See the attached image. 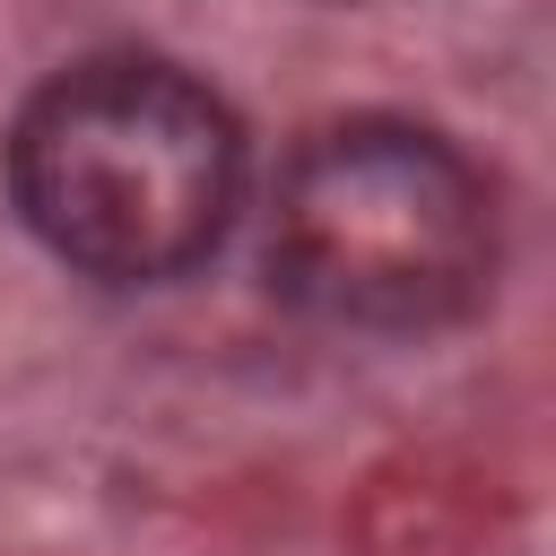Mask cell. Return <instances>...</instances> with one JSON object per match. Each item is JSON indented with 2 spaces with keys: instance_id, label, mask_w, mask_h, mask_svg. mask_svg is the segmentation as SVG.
Returning a JSON list of instances; mask_svg holds the SVG:
<instances>
[{
  "instance_id": "cell-1",
  "label": "cell",
  "mask_w": 556,
  "mask_h": 556,
  "mask_svg": "<svg viewBox=\"0 0 556 556\" xmlns=\"http://www.w3.org/2000/svg\"><path fill=\"white\" fill-rule=\"evenodd\" d=\"M9 191L52 261L104 287H165L226 243L243 208V130L174 61H78L17 113Z\"/></svg>"
},
{
  "instance_id": "cell-2",
  "label": "cell",
  "mask_w": 556,
  "mask_h": 556,
  "mask_svg": "<svg viewBox=\"0 0 556 556\" xmlns=\"http://www.w3.org/2000/svg\"><path fill=\"white\" fill-rule=\"evenodd\" d=\"M269 278L339 330H443L495 287V200L417 122H330L269 191Z\"/></svg>"
}]
</instances>
